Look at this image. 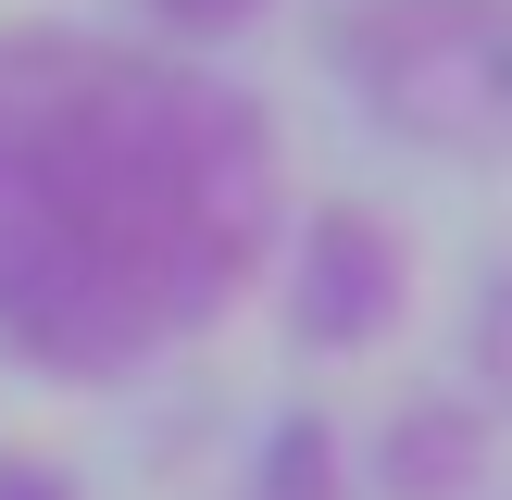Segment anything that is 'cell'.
<instances>
[{
	"instance_id": "cell-1",
	"label": "cell",
	"mask_w": 512,
	"mask_h": 500,
	"mask_svg": "<svg viewBox=\"0 0 512 500\" xmlns=\"http://www.w3.org/2000/svg\"><path fill=\"white\" fill-rule=\"evenodd\" d=\"M288 150L250 88L88 25H0V350L113 388L263 275Z\"/></svg>"
},
{
	"instance_id": "cell-5",
	"label": "cell",
	"mask_w": 512,
	"mask_h": 500,
	"mask_svg": "<svg viewBox=\"0 0 512 500\" xmlns=\"http://www.w3.org/2000/svg\"><path fill=\"white\" fill-rule=\"evenodd\" d=\"M0 500H75V488H63L50 463H0Z\"/></svg>"
},
{
	"instance_id": "cell-2",
	"label": "cell",
	"mask_w": 512,
	"mask_h": 500,
	"mask_svg": "<svg viewBox=\"0 0 512 500\" xmlns=\"http://www.w3.org/2000/svg\"><path fill=\"white\" fill-rule=\"evenodd\" d=\"M325 75L413 150L512 138V0H325Z\"/></svg>"
},
{
	"instance_id": "cell-3",
	"label": "cell",
	"mask_w": 512,
	"mask_h": 500,
	"mask_svg": "<svg viewBox=\"0 0 512 500\" xmlns=\"http://www.w3.org/2000/svg\"><path fill=\"white\" fill-rule=\"evenodd\" d=\"M400 275H413V250H400L388 213H363V200H338V213L300 225V275H288V325L313 350L338 338H375V325L400 313Z\"/></svg>"
},
{
	"instance_id": "cell-4",
	"label": "cell",
	"mask_w": 512,
	"mask_h": 500,
	"mask_svg": "<svg viewBox=\"0 0 512 500\" xmlns=\"http://www.w3.org/2000/svg\"><path fill=\"white\" fill-rule=\"evenodd\" d=\"M125 13H138L150 38H175V50H225V38H250L275 0H125Z\"/></svg>"
}]
</instances>
